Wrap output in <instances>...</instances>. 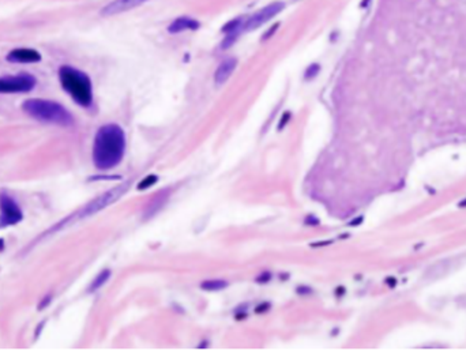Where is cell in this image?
I'll list each match as a JSON object with an SVG mask.
<instances>
[{"label": "cell", "mask_w": 466, "mask_h": 350, "mask_svg": "<svg viewBox=\"0 0 466 350\" xmlns=\"http://www.w3.org/2000/svg\"><path fill=\"white\" fill-rule=\"evenodd\" d=\"M127 147L126 132L119 124H105L97 130L91 158L98 171L107 172L120 165Z\"/></svg>", "instance_id": "1"}, {"label": "cell", "mask_w": 466, "mask_h": 350, "mask_svg": "<svg viewBox=\"0 0 466 350\" xmlns=\"http://www.w3.org/2000/svg\"><path fill=\"white\" fill-rule=\"evenodd\" d=\"M363 219H364V217L360 216V217H358V218H356L355 221H352V222L349 223V225H351V226H356V225H360V223L363 222Z\"/></svg>", "instance_id": "26"}, {"label": "cell", "mask_w": 466, "mask_h": 350, "mask_svg": "<svg viewBox=\"0 0 466 350\" xmlns=\"http://www.w3.org/2000/svg\"><path fill=\"white\" fill-rule=\"evenodd\" d=\"M37 85V79L29 72L0 77V94H25L32 91Z\"/></svg>", "instance_id": "4"}, {"label": "cell", "mask_w": 466, "mask_h": 350, "mask_svg": "<svg viewBox=\"0 0 466 350\" xmlns=\"http://www.w3.org/2000/svg\"><path fill=\"white\" fill-rule=\"evenodd\" d=\"M284 8H285V3H284V1H273V3L265 6L263 8H261V10H258L256 13L252 14L247 20H244L243 27H242V29H243L244 32L255 30L258 27L265 25L266 22L273 20L274 17H277Z\"/></svg>", "instance_id": "6"}, {"label": "cell", "mask_w": 466, "mask_h": 350, "mask_svg": "<svg viewBox=\"0 0 466 350\" xmlns=\"http://www.w3.org/2000/svg\"><path fill=\"white\" fill-rule=\"evenodd\" d=\"M458 207H461V209H465V207H466V197H465V199H462L460 203H458Z\"/></svg>", "instance_id": "28"}, {"label": "cell", "mask_w": 466, "mask_h": 350, "mask_svg": "<svg viewBox=\"0 0 466 350\" xmlns=\"http://www.w3.org/2000/svg\"><path fill=\"white\" fill-rule=\"evenodd\" d=\"M386 284H387L390 287H394L397 285V280L394 277H389V278H386Z\"/></svg>", "instance_id": "25"}, {"label": "cell", "mask_w": 466, "mask_h": 350, "mask_svg": "<svg viewBox=\"0 0 466 350\" xmlns=\"http://www.w3.org/2000/svg\"><path fill=\"white\" fill-rule=\"evenodd\" d=\"M296 292L299 293V294H311L312 289H310L308 286H299L296 289Z\"/></svg>", "instance_id": "24"}, {"label": "cell", "mask_w": 466, "mask_h": 350, "mask_svg": "<svg viewBox=\"0 0 466 350\" xmlns=\"http://www.w3.org/2000/svg\"><path fill=\"white\" fill-rule=\"evenodd\" d=\"M23 219V213L15 199L4 192L0 194V229L14 226Z\"/></svg>", "instance_id": "5"}, {"label": "cell", "mask_w": 466, "mask_h": 350, "mask_svg": "<svg viewBox=\"0 0 466 350\" xmlns=\"http://www.w3.org/2000/svg\"><path fill=\"white\" fill-rule=\"evenodd\" d=\"M270 306L271 304L270 303H261L259 306L255 308V313H259V315H262V313H266V312L270 309Z\"/></svg>", "instance_id": "21"}, {"label": "cell", "mask_w": 466, "mask_h": 350, "mask_svg": "<svg viewBox=\"0 0 466 350\" xmlns=\"http://www.w3.org/2000/svg\"><path fill=\"white\" fill-rule=\"evenodd\" d=\"M59 82L62 89L71 97V100L81 108L88 109L93 105V82L90 77L79 68L64 64L58 71Z\"/></svg>", "instance_id": "2"}, {"label": "cell", "mask_w": 466, "mask_h": 350, "mask_svg": "<svg viewBox=\"0 0 466 350\" xmlns=\"http://www.w3.org/2000/svg\"><path fill=\"white\" fill-rule=\"evenodd\" d=\"M149 0H113V1H109L107 6H104L101 8L102 17H112V15H117V14L127 13L133 8L145 4Z\"/></svg>", "instance_id": "9"}, {"label": "cell", "mask_w": 466, "mask_h": 350, "mask_svg": "<svg viewBox=\"0 0 466 350\" xmlns=\"http://www.w3.org/2000/svg\"><path fill=\"white\" fill-rule=\"evenodd\" d=\"M240 32H235V33H228V34H225V39L222 40V43H221V49H229L232 45L236 43V40L239 39V34Z\"/></svg>", "instance_id": "16"}, {"label": "cell", "mask_w": 466, "mask_h": 350, "mask_svg": "<svg viewBox=\"0 0 466 350\" xmlns=\"http://www.w3.org/2000/svg\"><path fill=\"white\" fill-rule=\"evenodd\" d=\"M109 278H111V270H108V268H107V270H102L101 273L98 274L96 278L93 280V282L90 284L89 292L93 293V292H96V290H98L102 285H105V284L108 282Z\"/></svg>", "instance_id": "13"}, {"label": "cell", "mask_w": 466, "mask_h": 350, "mask_svg": "<svg viewBox=\"0 0 466 350\" xmlns=\"http://www.w3.org/2000/svg\"><path fill=\"white\" fill-rule=\"evenodd\" d=\"M278 29H280V23H278V22H277V23H274V25L270 26L267 30L263 33V36L261 37V41H262V43H265V41H267V40L271 39V37H273L274 34H277V30H278Z\"/></svg>", "instance_id": "18"}, {"label": "cell", "mask_w": 466, "mask_h": 350, "mask_svg": "<svg viewBox=\"0 0 466 350\" xmlns=\"http://www.w3.org/2000/svg\"><path fill=\"white\" fill-rule=\"evenodd\" d=\"M228 287V282L225 280H207L200 282V289L206 292H218Z\"/></svg>", "instance_id": "12"}, {"label": "cell", "mask_w": 466, "mask_h": 350, "mask_svg": "<svg viewBox=\"0 0 466 350\" xmlns=\"http://www.w3.org/2000/svg\"><path fill=\"white\" fill-rule=\"evenodd\" d=\"M157 183H158V176L152 173V175H147L145 178H142L141 181L138 183V185H136V188H138L139 191H145V190L153 187V185L157 184Z\"/></svg>", "instance_id": "15"}, {"label": "cell", "mask_w": 466, "mask_h": 350, "mask_svg": "<svg viewBox=\"0 0 466 350\" xmlns=\"http://www.w3.org/2000/svg\"><path fill=\"white\" fill-rule=\"evenodd\" d=\"M200 27V22L190 17H180L172 21V23H169L168 26V32L171 34H179L185 30H190V32H195Z\"/></svg>", "instance_id": "10"}, {"label": "cell", "mask_w": 466, "mask_h": 350, "mask_svg": "<svg viewBox=\"0 0 466 350\" xmlns=\"http://www.w3.org/2000/svg\"><path fill=\"white\" fill-rule=\"evenodd\" d=\"M371 4V0H361V3H360V7L361 8H367V7Z\"/></svg>", "instance_id": "27"}, {"label": "cell", "mask_w": 466, "mask_h": 350, "mask_svg": "<svg viewBox=\"0 0 466 350\" xmlns=\"http://www.w3.org/2000/svg\"><path fill=\"white\" fill-rule=\"evenodd\" d=\"M127 187L128 184L119 185V187H116V188H113V190H109L108 192L102 194L101 197H98L97 199H94L93 202H90L89 204H86L82 210L78 213L79 218H85V217L93 216V214H96V213H98V211L102 210V209H105V207L109 206L111 203H113L116 199H119V197H122L123 194L126 192Z\"/></svg>", "instance_id": "7"}, {"label": "cell", "mask_w": 466, "mask_h": 350, "mask_svg": "<svg viewBox=\"0 0 466 350\" xmlns=\"http://www.w3.org/2000/svg\"><path fill=\"white\" fill-rule=\"evenodd\" d=\"M22 110L32 119L44 123H52L63 127L74 124V117L62 104L44 98H29L22 104Z\"/></svg>", "instance_id": "3"}, {"label": "cell", "mask_w": 466, "mask_h": 350, "mask_svg": "<svg viewBox=\"0 0 466 350\" xmlns=\"http://www.w3.org/2000/svg\"><path fill=\"white\" fill-rule=\"evenodd\" d=\"M6 60L13 64H37L43 60V56L33 48H15L7 53Z\"/></svg>", "instance_id": "8"}, {"label": "cell", "mask_w": 466, "mask_h": 350, "mask_svg": "<svg viewBox=\"0 0 466 350\" xmlns=\"http://www.w3.org/2000/svg\"><path fill=\"white\" fill-rule=\"evenodd\" d=\"M244 20L242 17H239V18H235V20L229 21V22H226L225 25L221 27V32L225 33V34H228V33H235V32H240V29L243 27Z\"/></svg>", "instance_id": "14"}, {"label": "cell", "mask_w": 466, "mask_h": 350, "mask_svg": "<svg viewBox=\"0 0 466 350\" xmlns=\"http://www.w3.org/2000/svg\"><path fill=\"white\" fill-rule=\"evenodd\" d=\"M270 280H271V273L270 271H262L255 278L258 284H267V282H270Z\"/></svg>", "instance_id": "19"}, {"label": "cell", "mask_w": 466, "mask_h": 350, "mask_svg": "<svg viewBox=\"0 0 466 350\" xmlns=\"http://www.w3.org/2000/svg\"><path fill=\"white\" fill-rule=\"evenodd\" d=\"M290 117H292V113H290V112H285V113L281 116V120L278 123V130H280V131H282V130L285 128V126L290 121Z\"/></svg>", "instance_id": "20"}, {"label": "cell", "mask_w": 466, "mask_h": 350, "mask_svg": "<svg viewBox=\"0 0 466 350\" xmlns=\"http://www.w3.org/2000/svg\"><path fill=\"white\" fill-rule=\"evenodd\" d=\"M304 223H306V225H310V226H315V225L319 223V219L315 216H307L306 219H304Z\"/></svg>", "instance_id": "22"}, {"label": "cell", "mask_w": 466, "mask_h": 350, "mask_svg": "<svg viewBox=\"0 0 466 350\" xmlns=\"http://www.w3.org/2000/svg\"><path fill=\"white\" fill-rule=\"evenodd\" d=\"M51 300H52V296L51 294H48L44 300H41V303H40V306H39V309H43V308H45V306H49Z\"/></svg>", "instance_id": "23"}, {"label": "cell", "mask_w": 466, "mask_h": 350, "mask_svg": "<svg viewBox=\"0 0 466 350\" xmlns=\"http://www.w3.org/2000/svg\"><path fill=\"white\" fill-rule=\"evenodd\" d=\"M319 72H320V64L318 63L310 64V66L306 68L304 78H306V81H311V79H313V78L316 77Z\"/></svg>", "instance_id": "17"}, {"label": "cell", "mask_w": 466, "mask_h": 350, "mask_svg": "<svg viewBox=\"0 0 466 350\" xmlns=\"http://www.w3.org/2000/svg\"><path fill=\"white\" fill-rule=\"evenodd\" d=\"M237 67V59L236 58H229L225 59L222 63L218 66L217 71H216V83L217 85H222L230 78V75L233 74V71L236 70Z\"/></svg>", "instance_id": "11"}]
</instances>
